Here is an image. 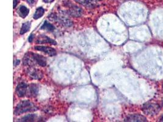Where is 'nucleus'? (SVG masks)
Wrapping results in <instances>:
<instances>
[{"mask_svg": "<svg viewBox=\"0 0 163 122\" xmlns=\"http://www.w3.org/2000/svg\"><path fill=\"white\" fill-rule=\"evenodd\" d=\"M17 3H18V2H17V0H14V5H13V7L14 8H15L17 5Z\"/></svg>", "mask_w": 163, "mask_h": 122, "instance_id": "22", "label": "nucleus"}, {"mask_svg": "<svg viewBox=\"0 0 163 122\" xmlns=\"http://www.w3.org/2000/svg\"><path fill=\"white\" fill-rule=\"evenodd\" d=\"M39 92V87L36 84H31L28 87L27 93L29 97H35L37 95Z\"/></svg>", "mask_w": 163, "mask_h": 122, "instance_id": "12", "label": "nucleus"}, {"mask_svg": "<svg viewBox=\"0 0 163 122\" xmlns=\"http://www.w3.org/2000/svg\"><path fill=\"white\" fill-rule=\"evenodd\" d=\"M17 12L20 15V17H21L23 19H25L28 15L29 12V9H28L25 6H22L17 10Z\"/></svg>", "mask_w": 163, "mask_h": 122, "instance_id": "13", "label": "nucleus"}, {"mask_svg": "<svg viewBox=\"0 0 163 122\" xmlns=\"http://www.w3.org/2000/svg\"><path fill=\"white\" fill-rule=\"evenodd\" d=\"M160 110V106L158 104L149 101L147 103L144 104L142 107L143 112L147 115H154L157 114Z\"/></svg>", "mask_w": 163, "mask_h": 122, "instance_id": "3", "label": "nucleus"}, {"mask_svg": "<svg viewBox=\"0 0 163 122\" xmlns=\"http://www.w3.org/2000/svg\"><path fill=\"white\" fill-rule=\"evenodd\" d=\"M160 121H163V115H162V117L161 118V119H160Z\"/></svg>", "mask_w": 163, "mask_h": 122, "instance_id": "23", "label": "nucleus"}, {"mask_svg": "<svg viewBox=\"0 0 163 122\" xmlns=\"http://www.w3.org/2000/svg\"><path fill=\"white\" fill-rule=\"evenodd\" d=\"M54 27L53 25H51V23H50L49 22H48L47 21H45L44 23L42 25V26L40 28V29H43V30H46L47 31H50V32H52L54 30Z\"/></svg>", "mask_w": 163, "mask_h": 122, "instance_id": "15", "label": "nucleus"}, {"mask_svg": "<svg viewBox=\"0 0 163 122\" xmlns=\"http://www.w3.org/2000/svg\"><path fill=\"white\" fill-rule=\"evenodd\" d=\"M26 2H27L29 4H30V5H33V4H34V0H26Z\"/></svg>", "mask_w": 163, "mask_h": 122, "instance_id": "21", "label": "nucleus"}, {"mask_svg": "<svg viewBox=\"0 0 163 122\" xmlns=\"http://www.w3.org/2000/svg\"><path fill=\"white\" fill-rule=\"evenodd\" d=\"M37 110V107L29 100H23L18 104L14 110L16 115H20L26 112H33Z\"/></svg>", "mask_w": 163, "mask_h": 122, "instance_id": "2", "label": "nucleus"}, {"mask_svg": "<svg viewBox=\"0 0 163 122\" xmlns=\"http://www.w3.org/2000/svg\"><path fill=\"white\" fill-rule=\"evenodd\" d=\"M34 49L39 51H42L51 57L56 55V50L51 47L44 46H36L34 47Z\"/></svg>", "mask_w": 163, "mask_h": 122, "instance_id": "6", "label": "nucleus"}, {"mask_svg": "<svg viewBox=\"0 0 163 122\" xmlns=\"http://www.w3.org/2000/svg\"><path fill=\"white\" fill-rule=\"evenodd\" d=\"M20 63V61L19 60H14V66H18Z\"/></svg>", "mask_w": 163, "mask_h": 122, "instance_id": "19", "label": "nucleus"}, {"mask_svg": "<svg viewBox=\"0 0 163 122\" xmlns=\"http://www.w3.org/2000/svg\"><path fill=\"white\" fill-rule=\"evenodd\" d=\"M97 1H102V0H97Z\"/></svg>", "mask_w": 163, "mask_h": 122, "instance_id": "24", "label": "nucleus"}, {"mask_svg": "<svg viewBox=\"0 0 163 122\" xmlns=\"http://www.w3.org/2000/svg\"><path fill=\"white\" fill-rule=\"evenodd\" d=\"M37 116L36 114H29L26 115L20 119L19 121H34L37 119Z\"/></svg>", "mask_w": 163, "mask_h": 122, "instance_id": "14", "label": "nucleus"}, {"mask_svg": "<svg viewBox=\"0 0 163 122\" xmlns=\"http://www.w3.org/2000/svg\"><path fill=\"white\" fill-rule=\"evenodd\" d=\"M43 1L45 3H51L53 2H54V0H43Z\"/></svg>", "mask_w": 163, "mask_h": 122, "instance_id": "20", "label": "nucleus"}, {"mask_svg": "<svg viewBox=\"0 0 163 122\" xmlns=\"http://www.w3.org/2000/svg\"><path fill=\"white\" fill-rule=\"evenodd\" d=\"M44 13H45V9L43 8L40 7V8H37L35 14H34V16H33L34 19L37 20L40 18H41L43 15Z\"/></svg>", "mask_w": 163, "mask_h": 122, "instance_id": "17", "label": "nucleus"}, {"mask_svg": "<svg viewBox=\"0 0 163 122\" xmlns=\"http://www.w3.org/2000/svg\"><path fill=\"white\" fill-rule=\"evenodd\" d=\"M31 25V23L30 22H27L23 23L22 25V28H21L20 34L21 35H23V34L26 33L30 29Z\"/></svg>", "mask_w": 163, "mask_h": 122, "instance_id": "16", "label": "nucleus"}, {"mask_svg": "<svg viewBox=\"0 0 163 122\" xmlns=\"http://www.w3.org/2000/svg\"><path fill=\"white\" fill-rule=\"evenodd\" d=\"M27 73L29 77L34 80H40L43 78V74L40 70L34 68V67H29L27 70Z\"/></svg>", "mask_w": 163, "mask_h": 122, "instance_id": "5", "label": "nucleus"}, {"mask_svg": "<svg viewBox=\"0 0 163 122\" xmlns=\"http://www.w3.org/2000/svg\"><path fill=\"white\" fill-rule=\"evenodd\" d=\"M48 19H50L51 20L55 21L57 23H59L60 24H62L63 26H70L72 25L71 22L67 19H65L64 17H58L56 14H52L50 16H48Z\"/></svg>", "mask_w": 163, "mask_h": 122, "instance_id": "4", "label": "nucleus"}, {"mask_svg": "<svg viewBox=\"0 0 163 122\" xmlns=\"http://www.w3.org/2000/svg\"><path fill=\"white\" fill-rule=\"evenodd\" d=\"M69 9L67 11V14L73 17H79L82 15L83 10L76 6H71L69 7Z\"/></svg>", "mask_w": 163, "mask_h": 122, "instance_id": "8", "label": "nucleus"}, {"mask_svg": "<svg viewBox=\"0 0 163 122\" xmlns=\"http://www.w3.org/2000/svg\"><path fill=\"white\" fill-rule=\"evenodd\" d=\"M23 63L24 66L29 67H33L36 64L41 67H45L47 66V59L37 53H28L24 56Z\"/></svg>", "mask_w": 163, "mask_h": 122, "instance_id": "1", "label": "nucleus"}, {"mask_svg": "<svg viewBox=\"0 0 163 122\" xmlns=\"http://www.w3.org/2000/svg\"><path fill=\"white\" fill-rule=\"evenodd\" d=\"M34 37H35V35H34V34H31L30 35V36L29 37V39H28V41H29V42L32 43V42H33L34 39Z\"/></svg>", "mask_w": 163, "mask_h": 122, "instance_id": "18", "label": "nucleus"}, {"mask_svg": "<svg viewBox=\"0 0 163 122\" xmlns=\"http://www.w3.org/2000/svg\"><path fill=\"white\" fill-rule=\"evenodd\" d=\"M28 87V86L26 84L24 83H19L16 87V93L19 97H24L27 94Z\"/></svg>", "mask_w": 163, "mask_h": 122, "instance_id": "7", "label": "nucleus"}, {"mask_svg": "<svg viewBox=\"0 0 163 122\" xmlns=\"http://www.w3.org/2000/svg\"><path fill=\"white\" fill-rule=\"evenodd\" d=\"M78 4L88 8H94L97 5L95 0H75Z\"/></svg>", "mask_w": 163, "mask_h": 122, "instance_id": "10", "label": "nucleus"}, {"mask_svg": "<svg viewBox=\"0 0 163 122\" xmlns=\"http://www.w3.org/2000/svg\"><path fill=\"white\" fill-rule=\"evenodd\" d=\"M125 121H147V118L140 114L129 115L125 120Z\"/></svg>", "mask_w": 163, "mask_h": 122, "instance_id": "11", "label": "nucleus"}, {"mask_svg": "<svg viewBox=\"0 0 163 122\" xmlns=\"http://www.w3.org/2000/svg\"><path fill=\"white\" fill-rule=\"evenodd\" d=\"M36 43H40V44L49 43V44H51V45H56V42L55 40L50 39L48 36L43 35V34L40 35L37 37Z\"/></svg>", "mask_w": 163, "mask_h": 122, "instance_id": "9", "label": "nucleus"}]
</instances>
